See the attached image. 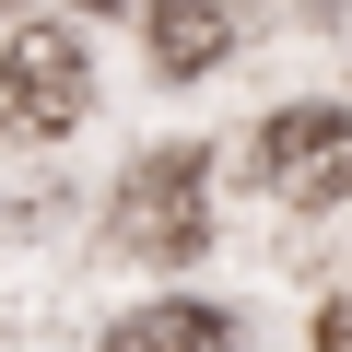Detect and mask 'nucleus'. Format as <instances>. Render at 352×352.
Wrapping results in <instances>:
<instances>
[{
    "instance_id": "obj_5",
    "label": "nucleus",
    "mask_w": 352,
    "mask_h": 352,
    "mask_svg": "<svg viewBox=\"0 0 352 352\" xmlns=\"http://www.w3.org/2000/svg\"><path fill=\"white\" fill-rule=\"evenodd\" d=\"M141 36H153V71H164V82H200V71H223L235 12H223V0H153Z\"/></svg>"
},
{
    "instance_id": "obj_3",
    "label": "nucleus",
    "mask_w": 352,
    "mask_h": 352,
    "mask_svg": "<svg viewBox=\"0 0 352 352\" xmlns=\"http://www.w3.org/2000/svg\"><path fill=\"white\" fill-rule=\"evenodd\" d=\"M258 188L282 212H340L352 200V106H270L258 118Z\"/></svg>"
},
{
    "instance_id": "obj_6",
    "label": "nucleus",
    "mask_w": 352,
    "mask_h": 352,
    "mask_svg": "<svg viewBox=\"0 0 352 352\" xmlns=\"http://www.w3.org/2000/svg\"><path fill=\"white\" fill-rule=\"evenodd\" d=\"M317 352H352V294H340V305H317Z\"/></svg>"
},
{
    "instance_id": "obj_4",
    "label": "nucleus",
    "mask_w": 352,
    "mask_h": 352,
    "mask_svg": "<svg viewBox=\"0 0 352 352\" xmlns=\"http://www.w3.org/2000/svg\"><path fill=\"white\" fill-rule=\"evenodd\" d=\"M94 352H247L235 340V317L223 305H188V294H153V305H129Z\"/></svg>"
},
{
    "instance_id": "obj_1",
    "label": "nucleus",
    "mask_w": 352,
    "mask_h": 352,
    "mask_svg": "<svg viewBox=\"0 0 352 352\" xmlns=\"http://www.w3.org/2000/svg\"><path fill=\"white\" fill-rule=\"evenodd\" d=\"M118 247L153 258V270H188L212 247V153L200 141H164L129 164V188H118Z\"/></svg>"
},
{
    "instance_id": "obj_2",
    "label": "nucleus",
    "mask_w": 352,
    "mask_h": 352,
    "mask_svg": "<svg viewBox=\"0 0 352 352\" xmlns=\"http://www.w3.org/2000/svg\"><path fill=\"white\" fill-rule=\"evenodd\" d=\"M82 106H94V59H82V36H71L59 12H24L12 36H0V129L59 141V129H82Z\"/></svg>"
}]
</instances>
